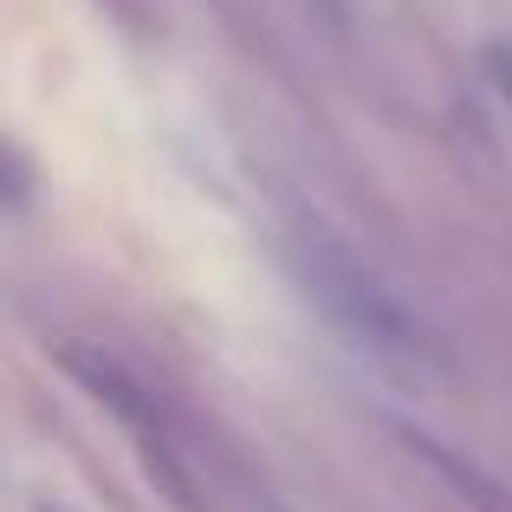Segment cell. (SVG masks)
<instances>
[{
    "label": "cell",
    "mask_w": 512,
    "mask_h": 512,
    "mask_svg": "<svg viewBox=\"0 0 512 512\" xmlns=\"http://www.w3.org/2000/svg\"><path fill=\"white\" fill-rule=\"evenodd\" d=\"M286 266L299 279L305 305L325 318L331 331L350 344V357L370 363L383 383L396 389H428L441 376V350L428 338V325L402 305V292L389 286L376 266H363L344 240L299 227L286 240Z\"/></svg>",
    "instance_id": "1"
},
{
    "label": "cell",
    "mask_w": 512,
    "mask_h": 512,
    "mask_svg": "<svg viewBox=\"0 0 512 512\" xmlns=\"http://www.w3.org/2000/svg\"><path fill=\"white\" fill-rule=\"evenodd\" d=\"M402 441H409V454H422V461H428V467H435V474H441V480H454V487H461V493H474V500H487V512H512V500H506V493H500V487H493V480H487V474H474V467H461V461H454V454H448V448H441V441H428V435H415V428H402Z\"/></svg>",
    "instance_id": "2"
},
{
    "label": "cell",
    "mask_w": 512,
    "mask_h": 512,
    "mask_svg": "<svg viewBox=\"0 0 512 512\" xmlns=\"http://www.w3.org/2000/svg\"><path fill=\"white\" fill-rule=\"evenodd\" d=\"M305 7H312V13H325L331 26H344V20H350V0H305Z\"/></svg>",
    "instance_id": "4"
},
{
    "label": "cell",
    "mask_w": 512,
    "mask_h": 512,
    "mask_svg": "<svg viewBox=\"0 0 512 512\" xmlns=\"http://www.w3.org/2000/svg\"><path fill=\"white\" fill-rule=\"evenodd\" d=\"M26 512H78V506H65V500H33Z\"/></svg>",
    "instance_id": "5"
},
{
    "label": "cell",
    "mask_w": 512,
    "mask_h": 512,
    "mask_svg": "<svg viewBox=\"0 0 512 512\" xmlns=\"http://www.w3.org/2000/svg\"><path fill=\"white\" fill-rule=\"evenodd\" d=\"M487 78H493V91H500L506 117H512V46H487Z\"/></svg>",
    "instance_id": "3"
}]
</instances>
